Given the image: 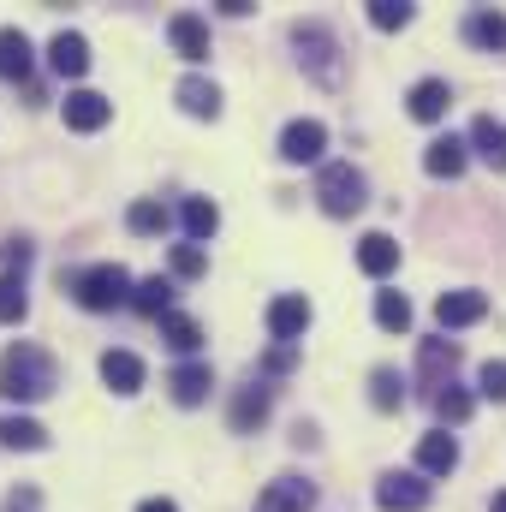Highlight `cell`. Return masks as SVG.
<instances>
[{
    "label": "cell",
    "instance_id": "obj_22",
    "mask_svg": "<svg viewBox=\"0 0 506 512\" xmlns=\"http://www.w3.org/2000/svg\"><path fill=\"white\" fill-rule=\"evenodd\" d=\"M173 96H179V108H185L191 120H221V90H215L209 78H185Z\"/></svg>",
    "mask_w": 506,
    "mask_h": 512
},
{
    "label": "cell",
    "instance_id": "obj_15",
    "mask_svg": "<svg viewBox=\"0 0 506 512\" xmlns=\"http://www.w3.org/2000/svg\"><path fill=\"white\" fill-rule=\"evenodd\" d=\"M114 120V102L108 96H96V90H72L66 96V126L72 131H102Z\"/></svg>",
    "mask_w": 506,
    "mask_h": 512
},
{
    "label": "cell",
    "instance_id": "obj_21",
    "mask_svg": "<svg viewBox=\"0 0 506 512\" xmlns=\"http://www.w3.org/2000/svg\"><path fill=\"white\" fill-rule=\"evenodd\" d=\"M102 382L114 387L120 399H131L143 387V358L137 352H102Z\"/></svg>",
    "mask_w": 506,
    "mask_h": 512
},
{
    "label": "cell",
    "instance_id": "obj_24",
    "mask_svg": "<svg viewBox=\"0 0 506 512\" xmlns=\"http://www.w3.org/2000/svg\"><path fill=\"white\" fill-rule=\"evenodd\" d=\"M0 447H18V453H42L48 447V429L36 417H0Z\"/></svg>",
    "mask_w": 506,
    "mask_h": 512
},
{
    "label": "cell",
    "instance_id": "obj_28",
    "mask_svg": "<svg viewBox=\"0 0 506 512\" xmlns=\"http://www.w3.org/2000/svg\"><path fill=\"white\" fill-rule=\"evenodd\" d=\"M161 340H167L173 352H185V358H191V352L203 346V328H197L191 316H179V310H167V316H161Z\"/></svg>",
    "mask_w": 506,
    "mask_h": 512
},
{
    "label": "cell",
    "instance_id": "obj_32",
    "mask_svg": "<svg viewBox=\"0 0 506 512\" xmlns=\"http://www.w3.org/2000/svg\"><path fill=\"white\" fill-rule=\"evenodd\" d=\"M429 405H435V417H441V423H465L477 399H471L465 387H453V382H447V387H441V393H435V399H429Z\"/></svg>",
    "mask_w": 506,
    "mask_h": 512
},
{
    "label": "cell",
    "instance_id": "obj_10",
    "mask_svg": "<svg viewBox=\"0 0 506 512\" xmlns=\"http://www.w3.org/2000/svg\"><path fill=\"white\" fill-rule=\"evenodd\" d=\"M447 108H453L447 78H423V84H411V96H405V114H411V120H423V126H441V120H447Z\"/></svg>",
    "mask_w": 506,
    "mask_h": 512
},
{
    "label": "cell",
    "instance_id": "obj_12",
    "mask_svg": "<svg viewBox=\"0 0 506 512\" xmlns=\"http://www.w3.org/2000/svg\"><path fill=\"white\" fill-rule=\"evenodd\" d=\"M167 42L179 48V60H209V24L197 12H173L167 18Z\"/></svg>",
    "mask_w": 506,
    "mask_h": 512
},
{
    "label": "cell",
    "instance_id": "obj_19",
    "mask_svg": "<svg viewBox=\"0 0 506 512\" xmlns=\"http://www.w3.org/2000/svg\"><path fill=\"white\" fill-rule=\"evenodd\" d=\"M465 42L483 48V54H506V18L501 12H489V6L465 12Z\"/></svg>",
    "mask_w": 506,
    "mask_h": 512
},
{
    "label": "cell",
    "instance_id": "obj_11",
    "mask_svg": "<svg viewBox=\"0 0 506 512\" xmlns=\"http://www.w3.org/2000/svg\"><path fill=\"white\" fill-rule=\"evenodd\" d=\"M417 471H423V477H453V471H459V441H453L447 429H429V435L417 441Z\"/></svg>",
    "mask_w": 506,
    "mask_h": 512
},
{
    "label": "cell",
    "instance_id": "obj_31",
    "mask_svg": "<svg viewBox=\"0 0 506 512\" xmlns=\"http://www.w3.org/2000/svg\"><path fill=\"white\" fill-rule=\"evenodd\" d=\"M370 399H376V411H399V405H405V382H399V370L381 364L376 376H370Z\"/></svg>",
    "mask_w": 506,
    "mask_h": 512
},
{
    "label": "cell",
    "instance_id": "obj_16",
    "mask_svg": "<svg viewBox=\"0 0 506 512\" xmlns=\"http://www.w3.org/2000/svg\"><path fill=\"white\" fill-rule=\"evenodd\" d=\"M358 268H364L370 280H387V274L399 268V239H393V233H364V239H358Z\"/></svg>",
    "mask_w": 506,
    "mask_h": 512
},
{
    "label": "cell",
    "instance_id": "obj_38",
    "mask_svg": "<svg viewBox=\"0 0 506 512\" xmlns=\"http://www.w3.org/2000/svg\"><path fill=\"white\" fill-rule=\"evenodd\" d=\"M292 364H298V346H274V352L262 358V370H268V376H286Z\"/></svg>",
    "mask_w": 506,
    "mask_h": 512
},
{
    "label": "cell",
    "instance_id": "obj_35",
    "mask_svg": "<svg viewBox=\"0 0 506 512\" xmlns=\"http://www.w3.org/2000/svg\"><path fill=\"white\" fill-rule=\"evenodd\" d=\"M203 268H209L203 245H191V239H185V245H173V274H179V280H197Z\"/></svg>",
    "mask_w": 506,
    "mask_h": 512
},
{
    "label": "cell",
    "instance_id": "obj_33",
    "mask_svg": "<svg viewBox=\"0 0 506 512\" xmlns=\"http://www.w3.org/2000/svg\"><path fill=\"white\" fill-rule=\"evenodd\" d=\"M24 310H30V298H24V280H18V274H6V280H0V322L12 328V322H24Z\"/></svg>",
    "mask_w": 506,
    "mask_h": 512
},
{
    "label": "cell",
    "instance_id": "obj_36",
    "mask_svg": "<svg viewBox=\"0 0 506 512\" xmlns=\"http://www.w3.org/2000/svg\"><path fill=\"white\" fill-rule=\"evenodd\" d=\"M477 387H483V399L506 405V364H501V358H489V364L477 370Z\"/></svg>",
    "mask_w": 506,
    "mask_h": 512
},
{
    "label": "cell",
    "instance_id": "obj_30",
    "mask_svg": "<svg viewBox=\"0 0 506 512\" xmlns=\"http://www.w3.org/2000/svg\"><path fill=\"white\" fill-rule=\"evenodd\" d=\"M126 227L143 233V239H149V233H167V209H161L155 197H137V203L126 209Z\"/></svg>",
    "mask_w": 506,
    "mask_h": 512
},
{
    "label": "cell",
    "instance_id": "obj_27",
    "mask_svg": "<svg viewBox=\"0 0 506 512\" xmlns=\"http://www.w3.org/2000/svg\"><path fill=\"white\" fill-rule=\"evenodd\" d=\"M167 304H173V280H161V274H149V280H137V292H131V310L137 316H167Z\"/></svg>",
    "mask_w": 506,
    "mask_h": 512
},
{
    "label": "cell",
    "instance_id": "obj_5",
    "mask_svg": "<svg viewBox=\"0 0 506 512\" xmlns=\"http://www.w3.org/2000/svg\"><path fill=\"white\" fill-rule=\"evenodd\" d=\"M429 495H435V489H429L423 471H387V477L376 483V507L381 512H423Z\"/></svg>",
    "mask_w": 506,
    "mask_h": 512
},
{
    "label": "cell",
    "instance_id": "obj_4",
    "mask_svg": "<svg viewBox=\"0 0 506 512\" xmlns=\"http://www.w3.org/2000/svg\"><path fill=\"white\" fill-rule=\"evenodd\" d=\"M316 203H322V215L346 221V215H358V209L370 203V185H364V173H358L352 161H328V167L316 173Z\"/></svg>",
    "mask_w": 506,
    "mask_h": 512
},
{
    "label": "cell",
    "instance_id": "obj_9",
    "mask_svg": "<svg viewBox=\"0 0 506 512\" xmlns=\"http://www.w3.org/2000/svg\"><path fill=\"white\" fill-rule=\"evenodd\" d=\"M310 507H316V483H304V477H274L256 495V512H310Z\"/></svg>",
    "mask_w": 506,
    "mask_h": 512
},
{
    "label": "cell",
    "instance_id": "obj_41",
    "mask_svg": "<svg viewBox=\"0 0 506 512\" xmlns=\"http://www.w3.org/2000/svg\"><path fill=\"white\" fill-rule=\"evenodd\" d=\"M495 512H506V489H501V495H495Z\"/></svg>",
    "mask_w": 506,
    "mask_h": 512
},
{
    "label": "cell",
    "instance_id": "obj_2",
    "mask_svg": "<svg viewBox=\"0 0 506 512\" xmlns=\"http://www.w3.org/2000/svg\"><path fill=\"white\" fill-rule=\"evenodd\" d=\"M292 48H298V66L322 84V90H340V78H346V54H340V36L328 30V24H292Z\"/></svg>",
    "mask_w": 506,
    "mask_h": 512
},
{
    "label": "cell",
    "instance_id": "obj_17",
    "mask_svg": "<svg viewBox=\"0 0 506 512\" xmlns=\"http://www.w3.org/2000/svg\"><path fill=\"white\" fill-rule=\"evenodd\" d=\"M465 143H471V149H477L495 173H506V120H495V114H477Z\"/></svg>",
    "mask_w": 506,
    "mask_h": 512
},
{
    "label": "cell",
    "instance_id": "obj_3",
    "mask_svg": "<svg viewBox=\"0 0 506 512\" xmlns=\"http://www.w3.org/2000/svg\"><path fill=\"white\" fill-rule=\"evenodd\" d=\"M66 292L84 304V310H120V304H131V274L120 268V262H90V268H78L72 280H66Z\"/></svg>",
    "mask_w": 506,
    "mask_h": 512
},
{
    "label": "cell",
    "instance_id": "obj_7",
    "mask_svg": "<svg viewBox=\"0 0 506 512\" xmlns=\"http://www.w3.org/2000/svg\"><path fill=\"white\" fill-rule=\"evenodd\" d=\"M483 316H489V292H477V286H459V292H441L435 298V322L441 328H471Z\"/></svg>",
    "mask_w": 506,
    "mask_h": 512
},
{
    "label": "cell",
    "instance_id": "obj_1",
    "mask_svg": "<svg viewBox=\"0 0 506 512\" xmlns=\"http://www.w3.org/2000/svg\"><path fill=\"white\" fill-rule=\"evenodd\" d=\"M54 387H60V364H54L42 346H30V340H12V346H6V358H0V393H6V399L36 405V399H48Z\"/></svg>",
    "mask_w": 506,
    "mask_h": 512
},
{
    "label": "cell",
    "instance_id": "obj_6",
    "mask_svg": "<svg viewBox=\"0 0 506 512\" xmlns=\"http://www.w3.org/2000/svg\"><path fill=\"white\" fill-rule=\"evenodd\" d=\"M304 328H310V298H304V292H280V298L268 304V334H274V346H298Z\"/></svg>",
    "mask_w": 506,
    "mask_h": 512
},
{
    "label": "cell",
    "instance_id": "obj_39",
    "mask_svg": "<svg viewBox=\"0 0 506 512\" xmlns=\"http://www.w3.org/2000/svg\"><path fill=\"white\" fill-rule=\"evenodd\" d=\"M6 512H36V489H18V495H6Z\"/></svg>",
    "mask_w": 506,
    "mask_h": 512
},
{
    "label": "cell",
    "instance_id": "obj_37",
    "mask_svg": "<svg viewBox=\"0 0 506 512\" xmlns=\"http://www.w3.org/2000/svg\"><path fill=\"white\" fill-rule=\"evenodd\" d=\"M0 262H6L12 274H24V268H30V239H6V245H0Z\"/></svg>",
    "mask_w": 506,
    "mask_h": 512
},
{
    "label": "cell",
    "instance_id": "obj_14",
    "mask_svg": "<svg viewBox=\"0 0 506 512\" xmlns=\"http://www.w3.org/2000/svg\"><path fill=\"white\" fill-rule=\"evenodd\" d=\"M417 364H423V382H429V399H435L441 387L453 382V370H459V346L453 340H423Z\"/></svg>",
    "mask_w": 506,
    "mask_h": 512
},
{
    "label": "cell",
    "instance_id": "obj_23",
    "mask_svg": "<svg viewBox=\"0 0 506 512\" xmlns=\"http://www.w3.org/2000/svg\"><path fill=\"white\" fill-rule=\"evenodd\" d=\"M209 387H215L209 364H179V370L167 376V393H173L179 405H203V399H209Z\"/></svg>",
    "mask_w": 506,
    "mask_h": 512
},
{
    "label": "cell",
    "instance_id": "obj_18",
    "mask_svg": "<svg viewBox=\"0 0 506 512\" xmlns=\"http://www.w3.org/2000/svg\"><path fill=\"white\" fill-rule=\"evenodd\" d=\"M465 149H471V143H465V137H453V131H447V137H435V143H429V149H423V167H429V173H435V179H459V173H465V161H471V155H465Z\"/></svg>",
    "mask_w": 506,
    "mask_h": 512
},
{
    "label": "cell",
    "instance_id": "obj_26",
    "mask_svg": "<svg viewBox=\"0 0 506 512\" xmlns=\"http://www.w3.org/2000/svg\"><path fill=\"white\" fill-rule=\"evenodd\" d=\"M179 221H185V233H191V245H203V239H215V227H221V209H215L209 197H185V209H179Z\"/></svg>",
    "mask_w": 506,
    "mask_h": 512
},
{
    "label": "cell",
    "instance_id": "obj_8",
    "mask_svg": "<svg viewBox=\"0 0 506 512\" xmlns=\"http://www.w3.org/2000/svg\"><path fill=\"white\" fill-rule=\"evenodd\" d=\"M322 149H328V126L322 120H292V126L280 131V161H292V167L322 161Z\"/></svg>",
    "mask_w": 506,
    "mask_h": 512
},
{
    "label": "cell",
    "instance_id": "obj_29",
    "mask_svg": "<svg viewBox=\"0 0 506 512\" xmlns=\"http://www.w3.org/2000/svg\"><path fill=\"white\" fill-rule=\"evenodd\" d=\"M376 322L387 334H411V298L405 292H376Z\"/></svg>",
    "mask_w": 506,
    "mask_h": 512
},
{
    "label": "cell",
    "instance_id": "obj_40",
    "mask_svg": "<svg viewBox=\"0 0 506 512\" xmlns=\"http://www.w3.org/2000/svg\"><path fill=\"white\" fill-rule=\"evenodd\" d=\"M137 512H179V507H173L167 495H155V501H143V507H137Z\"/></svg>",
    "mask_w": 506,
    "mask_h": 512
},
{
    "label": "cell",
    "instance_id": "obj_25",
    "mask_svg": "<svg viewBox=\"0 0 506 512\" xmlns=\"http://www.w3.org/2000/svg\"><path fill=\"white\" fill-rule=\"evenodd\" d=\"M268 399H274V393H268V387H262V382L239 387V399H233V429H239V435H251L256 423L268 417Z\"/></svg>",
    "mask_w": 506,
    "mask_h": 512
},
{
    "label": "cell",
    "instance_id": "obj_13",
    "mask_svg": "<svg viewBox=\"0 0 506 512\" xmlns=\"http://www.w3.org/2000/svg\"><path fill=\"white\" fill-rule=\"evenodd\" d=\"M48 66H54V78H84L90 72V42L78 30H60L48 42Z\"/></svg>",
    "mask_w": 506,
    "mask_h": 512
},
{
    "label": "cell",
    "instance_id": "obj_20",
    "mask_svg": "<svg viewBox=\"0 0 506 512\" xmlns=\"http://www.w3.org/2000/svg\"><path fill=\"white\" fill-rule=\"evenodd\" d=\"M30 66H36V48H30V36H24V30H0V78L24 84V78H30Z\"/></svg>",
    "mask_w": 506,
    "mask_h": 512
},
{
    "label": "cell",
    "instance_id": "obj_34",
    "mask_svg": "<svg viewBox=\"0 0 506 512\" xmlns=\"http://www.w3.org/2000/svg\"><path fill=\"white\" fill-rule=\"evenodd\" d=\"M370 24L376 30H405L411 24V6L405 0H370Z\"/></svg>",
    "mask_w": 506,
    "mask_h": 512
}]
</instances>
